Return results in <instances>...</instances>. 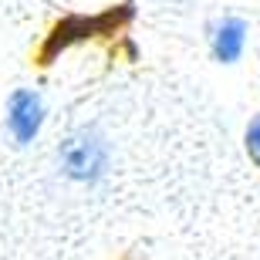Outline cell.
I'll return each instance as SVG.
<instances>
[{
  "mask_svg": "<svg viewBox=\"0 0 260 260\" xmlns=\"http://www.w3.org/2000/svg\"><path fill=\"white\" fill-rule=\"evenodd\" d=\"M61 173L75 183H98L108 169V145L95 128H78L58 149Z\"/></svg>",
  "mask_w": 260,
  "mask_h": 260,
  "instance_id": "1",
  "label": "cell"
},
{
  "mask_svg": "<svg viewBox=\"0 0 260 260\" xmlns=\"http://www.w3.org/2000/svg\"><path fill=\"white\" fill-rule=\"evenodd\" d=\"M108 27H118L115 14H105V17H64L61 24H54L48 38H44V48H41V64H51V58H58L61 51H68L78 41H88L95 34H105Z\"/></svg>",
  "mask_w": 260,
  "mask_h": 260,
  "instance_id": "2",
  "label": "cell"
},
{
  "mask_svg": "<svg viewBox=\"0 0 260 260\" xmlns=\"http://www.w3.org/2000/svg\"><path fill=\"white\" fill-rule=\"evenodd\" d=\"M44 125V98L34 88H14L7 98V132L17 145H30Z\"/></svg>",
  "mask_w": 260,
  "mask_h": 260,
  "instance_id": "3",
  "label": "cell"
},
{
  "mask_svg": "<svg viewBox=\"0 0 260 260\" xmlns=\"http://www.w3.org/2000/svg\"><path fill=\"white\" fill-rule=\"evenodd\" d=\"M243 44H247V24L240 17H226L213 34V54L223 64H233V61L243 54Z\"/></svg>",
  "mask_w": 260,
  "mask_h": 260,
  "instance_id": "4",
  "label": "cell"
},
{
  "mask_svg": "<svg viewBox=\"0 0 260 260\" xmlns=\"http://www.w3.org/2000/svg\"><path fill=\"white\" fill-rule=\"evenodd\" d=\"M247 152H250V159L260 166V115H253L250 125H247Z\"/></svg>",
  "mask_w": 260,
  "mask_h": 260,
  "instance_id": "5",
  "label": "cell"
}]
</instances>
